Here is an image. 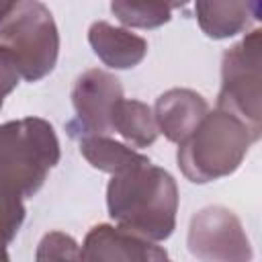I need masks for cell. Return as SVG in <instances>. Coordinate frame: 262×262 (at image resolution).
<instances>
[{
	"instance_id": "obj_1",
	"label": "cell",
	"mask_w": 262,
	"mask_h": 262,
	"mask_svg": "<svg viewBox=\"0 0 262 262\" xmlns=\"http://www.w3.org/2000/svg\"><path fill=\"white\" fill-rule=\"evenodd\" d=\"M106 207L117 225L162 242L176 225L178 188L170 172L143 162L113 174L106 186Z\"/></svg>"
},
{
	"instance_id": "obj_2",
	"label": "cell",
	"mask_w": 262,
	"mask_h": 262,
	"mask_svg": "<svg viewBox=\"0 0 262 262\" xmlns=\"http://www.w3.org/2000/svg\"><path fill=\"white\" fill-rule=\"evenodd\" d=\"M254 141L258 139L239 117L225 108H215L178 143L176 160L190 182L205 184L233 174Z\"/></svg>"
},
{
	"instance_id": "obj_3",
	"label": "cell",
	"mask_w": 262,
	"mask_h": 262,
	"mask_svg": "<svg viewBox=\"0 0 262 262\" xmlns=\"http://www.w3.org/2000/svg\"><path fill=\"white\" fill-rule=\"evenodd\" d=\"M59 162L53 127L39 117L0 125V186L18 199L33 196Z\"/></svg>"
},
{
	"instance_id": "obj_4",
	"label": "cell",
	"mask_w": 262,
	"mask_h": 262,
	"mask_svg": "<svg viewBox=\"0 0 262 262\" xmlns=\"http://www.w3.org/2000/svg\"><path fill=\"white\" fill-rule=\"evenodd\" d=\"M0 43L14 55L27 82H37L55 68L59 35L53 14L39 0L18 2L0 20Z\"/></svg>"
},
{
	"instance_id": "obj_5",
	"label": "cell",
	"mask_w": 262,
	"mask_h": 262,
	"mask_svg": "<svg viewBox=\"0 0 262 262\" xmlns=\"http://www.w3.org/2000/svg\"><path fill=\"white\" fill-rule=\"evenodd\" d=\"M217 108L239 117L256 139L262 133V35L250 31L221 59V90Z\"/></svg>"
},
{
	"instance_id": "obj_6",
	"label": "cell",
	"mask_w": 262,
	"mask_h": 262,
	"mask_svg": "<svg viewBox=\"0 0 262 262\" xmlns=\"http://www.w3.org/2000/svg\"><path fill=\"white\" fill-rule=\"evenodd\" d=\"M121 98L123 86L111 72L92 68L78 76L72 88L76 119L66 125L70 137L80 139L86 135H111L113 111Z\"/></svg>"
},
{
	"instance_id": "obj_7",
	"label": "cell",
	"mask_w": 262,
	"mask_h": 262,
	"mask_svg": "<svg viewBox=\"0 0 262 262\" xmlns=\"http://www.w3.org/2000/svg\"><path fill=\"white\" fill-rule=\"evenodd\" d=\"M188 250L207 262H242L252 258L250 239L233 211L213 205L192 215Z\"/></svg>"
},
{
	"instance_id": "obj_8",
	"label": "cell",
	"mask_w": 262,
	"mask_h": 262,
	"mask_svg": "<svg viewBox=\"0 0 262 262\" xmlns=\"http://www.w3.org/2000/svg\"><path fill=\"white\" fill-rule=\"evenodd\" d=\"M168 252L156 242L125 229L121 225L113 227L106 223L94 225L82 244L80 260H125V262H156L166 260Z\"/></svg>"
},
{
	"instance_id": "obj_9",
	"label": "cell",
	"mask_w": 262,
	"mask_h": 262,
	"mask_svg": "<svg viewBox=\"0 0 262 262\" xmlns=\"http://www.w3.org/2000/svg\"><path fill=\"white\" fill-rule=\"evenodd\" d=\"M209 113L207 100L188 88H172L158 96L154 104V119L158 131L172 143L186 139L201 119Z\"/></svg>"
},
{
	"instance_id": "obj_10",
	"label": "cell",
	"mask_w": 262,
	"mask_h": 262,
	"mask_svg": "<svg viewBox=\"0 0 262 262\" xmlns=\"http://www.w3.org/2000/svg\"><path fill=\"white\" fill-rule=\"evenodd\" d=\"M201 31L211 39H227L260 20V0H196Z\"/></svg>"
},
{
	"instance_id": "obj_11",
	"label": "cell",
	"mask_w": 262,
	"mask_h": 262,
	"mask_svg": "<svg viewBox=\"0 0 262 262\" xmlns=\"http://www.w3.org/2000/svg\"><path fill=\"white\" fill-rule=\"evenodd\" d=\"M88 43L94 53L115 70H129L143 61L147 41L127 29L98 20L88 29Z\"/></svg>"
},
{
	"instance_id": "obj_12",
	"label": "cell",
	"mask_w": 262,
	"mask_h": 262,
	"mask_svg": "<svg viewBox=\"0 0 262 262\" xmlns=\"http://www.w3.org/2000/svg\"><path fill=\"white\" fill-rule=\"evenodd\" d=\"M80 143V154L86 158V162L108 174H119L131 166L149 162L147 156L131 149L129 145L111 139L108 135H86L78 139Z\"/></svg>"
},
{
	"instance_id": "obj_13",
	"label": "cell",
	"mask_w": 262,
	"mask_h": 262,
	"mask_svg": "<svg viewBox=\"0 0 262 262\" xmlns=\"http://www.w3.org/2000/svg\"><path fill=\"white\" fill-rule=\"evenodd\" d=\"M119 133L133 147H147L158 139L154 111L139 100L121 98L113 111V133Z\"/></svg>"
},
{
	"instance_id": "obj_14",
	"label": "cell",
	"mask_w": 262,
	"mask_h": 262,
	"mask_svg": "<svg viewBox=\"0 0 262 262\" xmlns=\"http://www.w3.org/2000/svg\"><path fill=\"white\" fill-rule=\"evenodd\" d=\"M111 12L125 27L156 29L170 20V8L156 0H111Z\"/></svg>"
},
{
	"instance_id": "obj_15",
	"label": "cell",
	"mask_w": 262,
	"mask_h": 262,
	"mask_svg": "<svg viewBox=\"0 0 262 262\" xmlns=\"http://www.w3.org/2000/svg\"><path fill=\"white\" fill-rule=\"evenodd\" d=\"M25 221V205L18 196L0 186V260H8L6 244L14 239Z\"/></svg>"
},
{
	"instance_id": "obj_16",
	"label": "cell",
	"mask_w": 262,
	"mask_h": 262,
	"mask_svg": "<svg viewBox=\"0 0 262 262\" xmlns=\"http://www.w3.org/2000/svg\"><path fill=\"white\" fill-rule=\"evenodd\" d=\"M35 258L41 260H80V248L76 239L61 231H49L39 242Z\"/></svg>"
},
{
	"instance_id": "obj_17",
	"label": "cell",
	"mask_w": 262,
	"mask_h": 262,
	"mask_svg": "<svg viewBox=\"0 0 262 262\" xmlns=\"http://www.w3.org/2000/svg\"><path fill=\"white\" fill-rule=\"evenodd\" d=\"M18 80H20L18 63L14 55L0 43V108L4 104V98L16 88Z\"/></svg>"
},
{
	"instance_id": "obj_18",
	"label": "cell",
	"mask_w": 262,
	"mask_h": 262,
	"mask_svg": "<svg viewBox=\"0 0 262 262\" xmlns=\"http://www.w3.org/2000/svg\"><path fill=\"white\" fill-rule=\"evenodd\" d=\"M18 2H23V0H0V20H2Z\"/></svg>"
},
{
	"instance_id": "obj_19",
	"label": "cell",
	"mask_w": 262,
	"mask_h": 262,
	"mask_svg": "<svg viewBox=\"0 0 262 262\" xmlns=\"http://www.w3.org/2000/svg\"><path fill=\"white\" fill-rule=\"evenodd\" d=\"M156 2L164 4V6H166V8H170V10H176V8H184V6L188 4V0H156Z\"/></svg>"
}]
</instances>
